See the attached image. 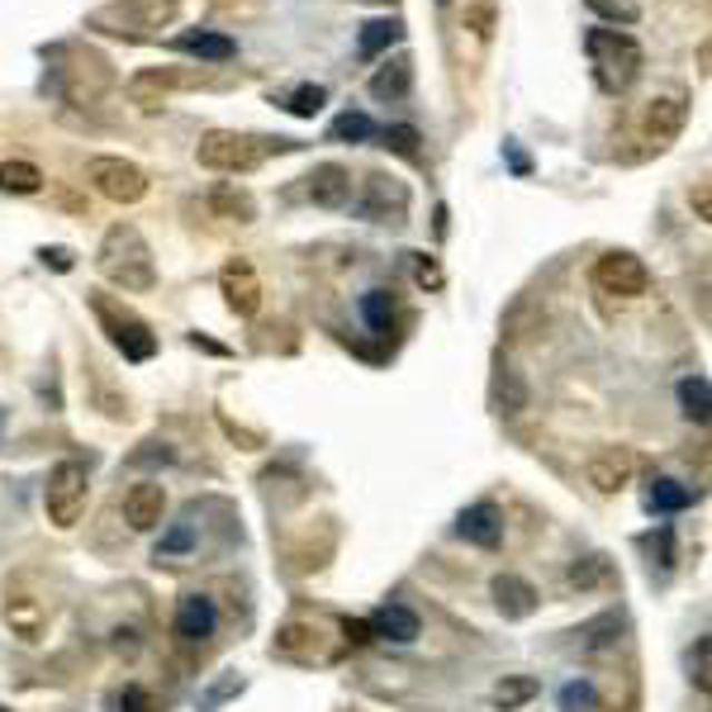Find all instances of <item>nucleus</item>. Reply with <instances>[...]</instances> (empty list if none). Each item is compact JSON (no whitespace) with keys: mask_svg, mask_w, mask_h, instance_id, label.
<instances>
[{"mask_svg":"<svg viewBox=\"0 0 712 712\" xmlns=\"http://www.w3.org/2000/svg\"><path fill=\"white\" fill-rule=\"evenodd\" d=\"M689 123V96L684 91H665L641 105V119H636V138H641V157L646 152H665L674 138L684 134Z\"/></svg>","mask_w":712,"mask_h":712,"instance_id":"8","label":"nucleus"},{"mask_svg":"<svg viewBox=\"0 0 712 712\" xmlns=\"http://www.w3.org/2000/svg\"><path fill=\"white\" fill-rule=\"evenodd\" d=\"M532 399V389L523 380V370L513 366V362H498L494 366V385H490V404H494V414L498 418H518L523 408Z\"/></svg>","mask_w":712,"mask_h":712,"instance_id":"18","label":"nucleus"},{"mask_svg":"<svg viewBox=\"0 0 712 712\" xmlns=\"http://www.w3.org/2000/svg\"><path fill=\"white\" fill-rule=\"evenodd\" d=\"M0 190L6 195H39L43 171L33 162H24V157H10V162H0Z\"/></svg>","mask_w":712,"mask_h":712,"instance_id":"28","label":"nucleus"},{"mask_svg":"<svg viewBox=\"0 0 712 712\" xmlns=\"http://www.w3.org/2000/svg\"><path fill=\"white\" fill-rule=\"evenodd\" d=\"M408 86H414V62L395 58V62H385L376 77H370V96H376V100H404Z\"/></svg>","mask_w":712,"mask_h":712,"instance_id":"25","label":"nucleus"},{"mask_svg":"<svg viewBox=\"0 0 712 712\" xmlns=\"http://www.w3.org/2000/svg\"><path fill=\"white\" fill-rule=\"evenodd\" d=\"M370 636L408 646V641L423 636V622H418L414 609H404V603H385V609H376V617H370Z\"/></svg>","mask_w":712,"mask_h":712,"instance_id":"22","label":"nucleus"},{"mask_svg":"<svg viewBox=\"0 0 712 712\" xmlns=\"http://www.w3.org/2000/svg\"><path fill=\"white\" fill-rule=\"evenodd\" d=\"M324 105H328V91H324V86H299V91L285 100V110H290L295 119H314L318 110H324Z\"/></svg>","mask_w":712,"mask_h":712,"instance_id":"36","label":"nucleus"},{"mask_svg":"<svg viewBox=\"0 0 712 712\" xmlns=\"http://www.w3.org/2000/svg\"><path fill=\"white\" fill-rule=\"evenodd\" d=\"M100 276L119 285L123 295H148L157 285V261H152V247L148 238L138 234L134 224H115L110 234L100 238V253H96Z\"/></svg>","mask_w":712,"mask_h":712,"instance_id":"1","label":"nucleus"},{"mask_svg":"<svg viewBox=\"0 0 712 712\" xmlns=\"http://www.w3.org/2000/svg\"><path fill=\"white\" fill-rule=\"evenodd\" d=\"M176 14H181V0H110V6L86 14V29L142 43V39H152V33H162Z\"/></svg>","mask_w":712,"mask_h":712,"instance_id":"3","label":"nucleus"},{"mask_svg":"<svg viewBox=\"0 0 712 712\" xmlns=\"http://www.w3.org/2000/svg\"><path fill=\"white\" fill-rule=\"evenodd\" d=\"M123 523H129L134 532H152L162 527V513H167V490L162 479H138V485H129V494H123Z\"/></svg>","mask_w":712,"mask_h":712,"instance_id":"13","label":"nucleus"},{"mask_svg":"<svg viewBox=\"0 0 712 712\" xmlns=\"http://www.w3.org/2000/svg\"><path fill=\"white\" fill-rule=\"evenodd\" d=\"M305 195H309V205H318V209H343L352 200V171L337 167V162H318L305 176Z\"/></svg>","mask_w":712,"mask_h":712,"instance_id":"15","label":"nucleus"},{"mask_svg":"<svg viewBox=\"0 0 712 712\" xmlns=\"http://www.w3.org/2000/svg\"><path fill=\"white\" fill-rule=\"evenodd\" d=\"M376 138H380V148H389L395 157H408V162L418 157V142H423V134L414 129V123H389V129H380Z\"/></svg>","mask_w":712,"mask_h":712,"instance_id":"34","label":"nucleus"},{"mask_svg":"<svg viewBox=\"0 0 712 712\" xmlns=\"http://www.w3.org/2000/svg\"><path fill=\"white\" fill-rule=\"evenodd\" d=\"M219 290H224V305L234 309L238 318H253L261 309V280L253 271V261L247 257H234L219 271Z\"/></svg>","mask_w":712,"mask_h":712,"instance_id":"12","label":"nucleus"},{"mask_svg":"<svg viewBox=\"0 0 712 712\" xmlns=\"http://www.w3.org/2000/svg\"><path fill=\"white\" fill-rule=\"evenodd\" d=\"M414 280L423 285V290H437V285H442V266L427 253H414Z\"/></svg>","mask_w":712,"mask_h":712,"instance_id":"42","label":"nucleus"},{"mask_svg":"<svg viewBox=\"0 0 712 712\" xmlns=\"http://www.w3.org/2000/svg\"><path fill=\"white\" fill-rule=\"evenodd\" d=\"M171 86H186V77H176V71H167V67H148V71H134L123 91H129V100L138 105V110H162Z\"/></svg>","mask_w":712,"mask_h":712,"instance_id":"20","label":"nucleus"},{"mask_svg":"<svg viewBox=\"0 0 712 712\" xmlns=\"http://www.w3.org/2000/svg\"><path fill=\"white\" fill-rule=\"evenodd\" d=\"M404 39V20H370V24H362V39H356V52L362 58H380L385 48H395Z\"/></svg>","mask_w":712,"mask_h":712,"instance_id":"27","label":"nucleus"},{"mask_svg":"<svg viewBox=\"0 0 712 712\" xmlns=\"http://www.w3.org/2000/svg\"><path fill=\"white\" fill-rule=\"evenodd\" d=\"M115 712H152V693L142 684H123L115 693Z\"/></svg>","mask_w":712,"mask_h":712,"instance_id":"40","label":"nucleus"},{"mask_svg":"<svg viewBox=\"0 0 712 712\" xmlns=\"http://www.w3.org/2000/svg\"><path fill=\"white\" fill-rule=\"evenodd\" d=\"M6 627L20 636V641H39L43 627H48V609H43V599L39 594H29L24 584H10L6 590Z\"/></svg>","mask_w":712,"mask_h":712,"instance_id":"14","label":"nucleus"},{"mask_svg":"<svg viewBox=\"0 0 712 712\" xmlns=\"http://www.w3.org/2000/svg\"><path fill=\"white\" fill-rule=\"evenodd\" d=\"M456 532H461V537H466L471 546L494 551L498 542H504V513H498V504H490V498H479V504H471V508L456 518Z\"/></svg>","mask_w":712,"mask_h":712,"instance_id":"16","label":"nucleus"},{"mask_svg":"<svg viewBox=\"0 0 712 712\" xmlns=\"http://www.w3.org/2000/svg\"><path fill=\"white\" fill-rule=\"evenodd\" d=\"M490 594H494V603H498V613H504L508 622H523V617H532L537 613V590L523 580V575H494V584H490Z\"/></svg>","mask_w":712,"mask_h":712,"instance_id":"19","label":"nucleus"},{"mask_svg":"<svg viewBox=\"0 0 712 712\" xmlns=\"http://www.w3.org/2000/svg\"><path fill=\"white\" fill-rule=\"evenodd\" d=\"M594 703H599V689L590 680H570L561 689V712H594Z\"/></svg>","mask_w":712,"mask_h":712,"instance_id":"37","label":"nucleus"},{"mask_svg":"<svg viewBox=\"0 0 712 712\" xmlns=\"http://www.w3.org/2000/svg\"><path fill=\"white\" fill-rule=\"evenodd\" d=\"M590 10L603 14V20H613V24H636L641 20L636 0H590Z\"/></svg>","mask_w":712,"mask_h":712,"instance_id":"38","label":"nucleus"},{"mask_svg":"<svg viewBox=\"0 0 712 712\" xmlns=\"http://www.w3.org/2000/svg\"><path fill=\"white\" fill-rule=\"evenodd\" d=\"M86 498H91V466L81 456H62L58 466L48 471V485H43V513L52 527L71 532L86 513Z\"/></svg>","mask_w":712,"mask_h":712,"instance_id":"5","label":"nucleus"},{"mask_svg":"<svg viewBox=\"0 0 712 712\" xmlns=\"http://www.w3.org/2000/svg\"><path fill=\"white\" fill-rule=\"evenodd\" d=\"M91 314L100 318L105 337H110V343H115V352L123 356V362L142 366V362H152V356H157V337H152V328L142 324L138 314L119 309L115 299H105V295H91Z\"/></svg>","mask_w":712,"mask_h":712,"instance_id":"6","label":"nucleus"},{"mask_svg":"<svg viewBox=\"0 0 712 712\" xmlns=\"http://www.w3.org/2000/svg\"><path fill=\"white\" fill-rule=\"evenodd\" d=\"M537 680L532 674H513V680H504V684H494V703L504 708V712H513V708H523V703H532L537 699Z\"/></svg>","mask_w":712,"mask_h":712,"instance_id":"32","label":"nucleus"},{"mask_svg":"<svg viewBox=\"0 0 712 712\" xmlns=\"http://www.w3.org/2000/svg\"><path fill=\"white\" fill-rule=\"evenodd\" d=\"M680 404H684V418L689 423H708V376H684L680 380Z\"/></svg>","mask_w":712,"mask_h":712,"instance_id":"33","label":"nucleus"},{"mask_svg":"<svg viewBox=\"0 0 712 712\" xmlns=\"http://www.w3.org/2000/svg\"><path fill=\"white\" fill-rule=\"evenodd\" d=\"M584 52H590V62H594V81L603 96L632 91V81L641 77V48L632 33H622V29H590L584 33Z\"/></svg>","mask_w":712,"mask_h":712,"instance_id":"4","label":"nucleus"},{"mask_svg":"<svg viewBox=\"0 0 712 712\" xmlns=\"http://www.w3.org/2000/svg\"><path fill=\"white\" fill-rule=\"evenodd\" d=\"M376 134H380V129H376V119L362 115V110L337 115V119H333V129H328V138H333V142H370Z\"/></svg>","mask_w":712,"mask_h":712,"instance_id":"31","label":"nucleus"},{"mask_svg":"<svg viewBox=\"0 0 712 712\" xmlns=\"http://www.w3.org/2000/svg\"><path fill=\"white\" fill-rule=\"evenodd\" d=\"M689 670H693V684H699V693H708V689H712V641H708V636H699Z\"/></svg>","mask_w":712,"mask_h":712,"instance_id":"39","label":"nucleus"},{"mask_svg":"<svg viewBox=\"0 0 712 712\" xmlns=\"http://www.w3.org/2000/svg\"><path fill=\"white\" fill-rule=\"evenodd\" d=\"M195 542H200V537H195V523L181 518V523H171V527L162 532V542H157L152 556H157V561H181V556H190V551H195Z\"/></svg>","mask_w":712,"mask_h":712,"instance_id":"30","label":"nucleus"},{"mask_svg":"<svg viewBox=\"0 0 712 712\" xmlns=\"http://www.w3.org/2000/svg\"><path fill=\"white\" fill-rule=\"evenodd\" d=\"M362 318L376 333H389V318H395V295H389V290H366L362 295Z\"/></svg>","mask_w":712,"mask_h":712,"instance_id":"35","label":"nucleus"},{"mask_svg":"<svg viewBox=\"0 0 712 712\" xmlns=\"http://www.w3.org/2000/svg\"><path fill=\"white\" fill-rule=\"evenodd\" d=\"M343 636H347V646H366L370 641V622H343Z\"/></svg>","mask_w":712,"mask_h":712,"instance_id":"44","label":"nucleus"},{"mask_svg":"<svg viewBox=\"0 0 712 712\" xmlns=\"http://www.w3.org/2000/svg\"><path fill=\"white\" fill-rule=\"evenodd\" d=\"M0 437H6V404H0Z\"/></svg>","mask_w":712,"mask_h":712,"instance_id":"47","label":"nucleus"},{"mask_svg":"<svg viewBox=\"0 0 712 712\" xmlns=\"http://www.w3.org/2000/svg\"><path fill=\"white\" fill-rule=\"evenodd\" d=\"M171 43L181 52H195L200 62H234L238 58V43L219 29H186V33H176Z\"/></svg>","mask_w":712,"mask_h":712,"instance_id":"23","label":"nucleus"},{"mask_svg":"<svg viewBox=\"0 0 712 712\" xmlns=\"http://www.w3.org/2000/svg\"><path fill=\"white\" fill-rule=\"evenodd\" d=\"M646 504H651V513H684L693 504V490L680 485V479H670V475H655L651 490H646Z\"/></svg>","mask_w":712,"mask_h":712,"instance_id":"26","label":"nucleus"},{"mask_svg":"<svg viewBox=\"0 0 712 712\" xmlns=\"http://www.w3.org/2000/svg\"><path fill=\"white\" fill-rule=\"evenodd\" d=\"M0 712H6V708H0Z\"/></svg>","mask_w":712,"mask_h":712,"instance_id":"48","label":"nucleus"},{"mask_svg":"<svg viewBox=\"0 0 712 712\" xmlns=\"http://www.w3.org/2000/svg\"><path fill=\"white\" fill-rule=\"evenodd\" d=\"M295 148H299L295 138H257V134H238V129H209L195 142V162L205 171L238 176V171L261 167L266 152H295Z\"/></svg>","mask_w":712,"mask_h":712,"instance_id":"2","label":"nucleus"},{"mask_svg":"<svg viewBox=\"0 0 712 712\" xmlns=\"http://www.w3.org/2000/svg\"><path fill=\"white\" fill-rule=\"evenodd\" d=\"M219 627V609H214L209 594H186L176 603V636L181 641H205Z\"/></svg>","mask_w":712,"mask_h":712,"instance_id":"21","label":"nucleus"},{"mask_svg":"<svg viewBox=\"0 0 712 712\" xmlns=\"http://www.w3.org/2000/svg\"><path fill=\"white\" fill-rule=\"evenodd\" d=\"M86 181L110 205H138L148 195V171L129 162V157H91L86 162Z\"/></svg>","mask_w":712,"mask_h":712,"instance_id":"9","label":"nucleus"},{"mask_svg":"<svg viewBox=\"0 0 712 712\" xmlns=\"http://www.w3.org/2000/svg\"><path fill=\"white\" fill-rule=\"evenodd\" d=\"M609 580H613L609 556H584V561L570 565V575H565V584L570 590H580V594H590V590H599V584H609Z\"/></svg>","mask_w":712,"mask_h":712,"instance_id":"29","label":"nucleus"},{"mask_svg":"<svg viewBox=\"0 0 712 712\" xmlns=\"http://www.w3.org/2000/svg\"><path fill=\"white\" fill-rule=\"evenodd\" d=\"M632 471H636V456L622 452V447H609V452H594V456H590V466H584V479H590L599 494H617V490H627Z\"/></svg>","mask_w":712,"mask_h":712,"instance_id":"17","label":"nucleus"},{"mask_svg":"<svg viewBox=\"0 0 712 712\" xmlns=\"http://www.w3.org/2000/svg\"><path fill=\"white\" fill-rule=\"evenodd\" d=\"M641 546H646L651 556H655V551H661V570H670V565H674V532H670V527L651 532V537H641Z\"/></svg>","mask_w":712,"mask_h":712,"instance_id":"41","label":"nucleus"},{"mask_svg":"<svg viewBox=\"0 0 712 712\" xmlns=\"http://www.w3.org/2000/svg\"><path fill=\"white\" fill-rule=\"evenodd\" d=\"M115 651L119 655H134L138 651V627H115Z\"/></svg>","mask_w":712,"mask_h":712,"instance_id":"45","label":"nucleus"},{"mask_svg":"<svg viewBox=\"0 0 712 712\" xmlns=\"http://www.w3.org/2000/svg\"><path fill=\"white\" fill-rule=\"evenodd\" d=\"M693 205H699V219L708 224L712 219V190H708V181H699V190H693Z\"/></svg>","mask_w":712,"mask_h":712,"instance_id":"46","label":"nucleus"},{"mask_svg":"<svg viewBox=\"0 0 712 712\" xmlns=\"http://www.w3.org/2000/svg\"><path fill=\"white\" fill-rule=\"evenodd\" d=\"M71 67H52V91L71 105H96L105 91H110V62L100 52H77V48H62Z\"/></svg>","mask_w":712,"mask_h":712,"instance_id":"7","label":"nucleus"},{"mask_svg":"<svg viewBox=\"0 0 712 712\" xmlns=\"http://www.w3.org/2000/svg\"><path fill=\"white\" fill-rule=\"evenodd\" d=\"M39 257H43V266H52V271H71V253H67V247H39Z\"/></svg>","mask_w":712,"mask_h":712,"instance_id":"43","label":"nucleus"},{"mask_svg":"<svg viewBox=\"0 0 712 712\" xmlns=\"http://www.w3.org/2000/svg\"><path fill=\"white\" fill-rule=\"evenodd\" d=\"M594 285L603 295H617V299H641L651 290V271L646 261L632 257V253H603L594 261Z\"/></svg>","mask_w":712,"mask_h":712,"instance_id":"10","label":"nucleus"},{"mask_svg":"<svg viewBox=\"0 0 712 712\" xmlns=\"http://www.w3.org/2000/svg\"><path fill=\"white\" fill-rule=\"evenodd\" d=\"M404 214H408L404 181H395V176H385V171H370L366 176L362 219H370V224H404Z\"/></svg>","mask_w":712,"mask_h":712,"instance_id":"11","label":"nucleus"},{"mask_svg":"<svg viewBox=\"0 0 712 712\" xmlns=\"http://www.w3.org/2000/svg\"><path fill=\"white\" fill-rule=\"evenodd\" d=\"M209 214H219V219H234V224H253L257 219V200L247 190L238 186H219V190H209Z\"/></svg>","mask_w":712,"mask_h":712,"instance_id":"24","label":"nucleus"}]
</instances>
